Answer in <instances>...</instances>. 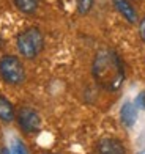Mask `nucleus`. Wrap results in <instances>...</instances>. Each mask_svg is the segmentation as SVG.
Here are the masks:
<instances>
[{
    "label": "nucleus",
    "mask_w": 145,
    "mask_h": 154,
    "mask_svg": "<svg viewBox=\"0 0 145 154\" xmlns=\"http://www.w3.org/2000/svg\"><path fill=\"white\" fill-rule=\"evenodd\" d=\"M92 74L95 82L107 91H118L126 77L121 58L109 47H102L95 54Z\"/></svg>",
    "instance_id": "f257e3e1"
},
{
    "label": "nucleus",
    "mask_w": 145,
    "mask_h": 154,
    "mask_svg": "<svg viewBox=\"0 0 145 154\" xmlns=\"http://www.w3.org/2000/svg\"><path fill=\"white\" fill-rule=\"evenodd\" d=\"M16 46L19 54L22 55L24 58H35L41 54L44 47V38L43 33L35 27H30V29H25L24 32H20L16 38Z\"/></svg>",
    "instance_id": "f03ea898"
},
{
    "label": "nucleus",
    "mask_w": 145,
    "mask_h": 154,
    "mask_svg": "<svg viewBox=\"0 0 145 154\" xmlns=\"http://www.w3.org/2000/svg\"><path fill=\"white\" fill-rule=\"evenodd\" d=\"M0 77L10 85H20L25 80V68L16 55H3L0 58Z\"/></svg>",
    "instance_id": "7ed1b4c3"
},
{
    "label": "nucleus",
    "mask_w": 145,
    "mask_h": 154,
    "mask_svg": "<svg viewBox=\"0 0 145 154\" xmlns=\"http://www.w3.org/2000/svg\"><path fill=\"white\" fill-rule=\"evenodd\" d=\"M16 118H17L19 128L25 134H35V132H38L41 129V116L32 107H22L17 112Z\"/></svg>",
    "instance_id": "20e7f679"
},
{
    "label": "nucleus",
    "mask_w": 145,
    "mask_h": 154,
    "mask_svg": "<svg viewBox=\"0 0 145 154\" xmlns=\"http://www.w3.org/2000/svg\"><path fill=\"white\" fill-rule=\"evenodd\" d=\"M96 154H126L125 145H123L120 140L107 137L102 138L96 145Z\"/></svg>",
    "instance_id": "39448f33"
},
{
    "label": "nucleus",
    "mask_w": 145,
    "mask_h": 154,
    "mask_svg": "<svg viewBox=\"0 0 145 154\" xmlns=\"http://www.w3.org/2000/svg\"><path fill=\"white\" fill-rule=\"evenodd\" d=\"M112 5L129 24H136L137 22V13H136L134 6L131 5L129 0H112Z\"/></svg>",
    "instance_id": "423d86ee"
},
{
    "label": "nucleus",
    "mask_w": 145,
    "mask_h": 154,
    "mask_svg": "<svg viewBox=\"0 0 145 154\" xmlns=\"http://www.w3.org/2000/svg\"><path fill=\"white\" fill-rule=\"evenodd\" d=\"M120 121L125 128H133L137 121V107L133 102H125L120 109Z\"/></svg>",
    "instance_id": "0eeeda50"
},
{
    "label": "nucleus",
    "mask_w": 145,
    "mask_h": 154,
    "mask_svg": "<svg viewBox=\"0 0 145 154\" xmlns=\"http://www.w3.org/2000/svg\"><path fill=\"white\" fill-rule=\"evenodd\" d=\"M14 118H16V110L13 107V104L3 94H0V120L5 123H11Z\"/></svg>",
    "instance_id": "6e6552de"
},
{
    "label": "nucleus",
    "mask_w": 145,
    "mask_h": 154,
    "mask_svg": "<svg viewBox=\"0 0 145 154\" xmlns=\"http://www.w3.org/2000/svg\"><path fill=\"white\" fill-rule=\"evenodd\" d=\"M13 3L24 14H33L38 10L39 0H13Z\"/></svg>",
    "instance_id": "1a4fd4ad"
},
{
    "label": "nucleus",
    "mask_w": 145,
    "mask_h": 154,
    "mask_svg": "<svg viewBox=\"0 0 145 154\" xmlns=\"http://www.w3.org/2000/svg\"><path fill=\"white\" fill-rule=\"evenodd\" d=\"M93 3L95 0H76V8H77V13L79 14H87L90 13V10L93 8Z\"/></svg>",
    "instance_id": "9d476101"
},
{
    "label": "nucleus",
    "mask_w": 145,
    "mask_h": 154,
    "mask_svg": "<svg viewBox=\"0 0 145 154\" xmlns=\"http://www.w3.org/2000/svg\"><path fill=\"white\" fill-rule=\"evenodd\" d=\"M11 154H29V149L22 140L14 138L11 140Z\"/></svg>",
    "instance_id": "9b49d317"
},
{
    "label": "nucleus",
    "mask_w": 145,
    "mask_h": 154,
    "mask_svg": "<svg viewBox=\"0 0 145 154\" xmlns=\"http://www.w3.org/2000/svg\"><path fill=\"white\" fill-rule=\"evenodd\" d=\"M136 102H137V106H139L140 109H143V110H145V90H143V91H140L139 94H137Z\"/></svg>",
    "instance_id": "f8f14e48"
},
{
    "label": "nucleus",
    "mask_w": 145,
    "mask_h": 154,
    "mask_svg": "<svg viewBox=\"0 0 145 154\" xmlns=\"http://www.w3.org/2000/svg\"><path fill=\"white\" fill-rule=\"evenodd\" d=\"M139 36H140V39L145 43V16L139 20Z\"/></svg>",
    "instance_id": "ddd939ff"
},
{
    "label": "nucleus",
    "mask_w": 145,
    "mask_h": 154,
    "mask_svg": "<svg viewBox=\"0 0 145 154\" xmlns=\"http://www.w3.org/2000/svg\"><path fill=\"white\" fill-rule=\"evenodd\" d=\"M137 154H145V151H140V152H137Z\"/></svg>",
    "instance_id": "4468645a"
},
{
    "label": "nucleus",
    "mask_w": 145,
    "mask_h": 154,
    "mask_svg": "<svg viewBox=\"0 0 145 154\" xmlns=\"http://www.w3.org/2000/svg\"><path fill=\"white\" fill-rule=\"evenodd\" d=\"M46 154H55V152H46Z\"/></svg>",
    "instance_id": "2eb2a0df"
}]
</instances>
